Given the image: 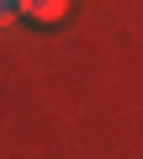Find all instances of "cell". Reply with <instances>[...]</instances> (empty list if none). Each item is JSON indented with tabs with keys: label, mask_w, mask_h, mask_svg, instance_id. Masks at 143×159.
Returning a JSON list of instances; mask_svg holds the SVG:
<instances>
[{
	"label": "cell",
	"mask_w": 143,
	"mask_h": 159,
	"mask_svg": "<svg viewBox=\"0 0 143 159\" xmlns=\"http://www.w3.org/2000/svg\"><path fill=\"white\" fill-rule=\"evenodd\" d=\"M6 6H16V16H21V0H6Z\"/></svg>",
	"instance_id": "obj_3"
},
{
	"label": "cell",
	"mask_w": 143,
	"mask_h": 159,
	"mask_svg": "<svg viewBox=\"0 0 143 159\" xmlns=\"http://www.w3.org/2000/svg\"><path fill=\"white\" fill-rule=\"evenodd\" d=\"M16 21V6H6V0H0V27H11Z\"/></svg>",
	"instance_id": "obj_2"
},
{
	"label": "cell",
	"mask_w": 143,
	"mask_h": 159,
	"mask_svg": "<svg viewBox=\"0 0 143 159\" xmlns=\"http://www.w3.org/2000/svg\"><path fill=\"white\" fill-rule=\"evenodd\" d=\"M21 16L32 27H58L69 16V0H21Z\"/></svg>",
	"instance_id": "obj_1"
}]
</instances>
